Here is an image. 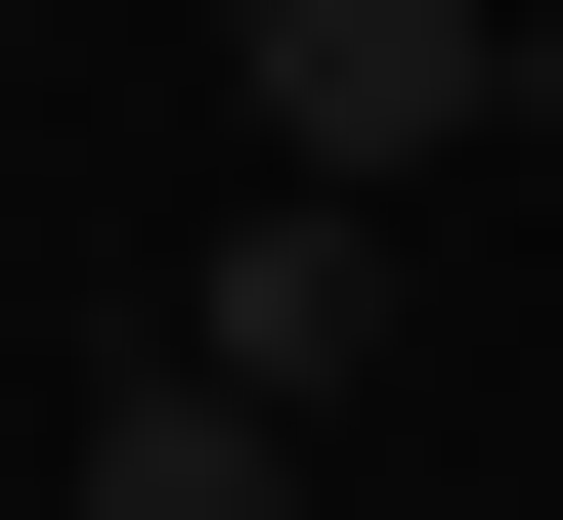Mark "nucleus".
<instances>
[{"mask_svg": "<svg viewBox=\"0 0 563 520\" xmlns=\"http://www.w3.org/2000/svg\"><path fill=\"white\" fill-rule=\"evenodd\" d=\"M217 87H261V174L347 218V174H433V131H520V0H217Z\"/></svg>", "mask_w": 563, "mask_h": 520, "instance_id": "1", "label": "nucleus"}, {"mask_svg": "<svg viewBox=\"0 0 563 520\" xmlns=\"http://www.w3.org/2000/svg\"><path fill=\"white\" fill-rule=\"evenodd\" d=\"M347 347H390V261H347V218H303V174H261V261H174V390H261V434H303V390H347Z\"/></svg>", "mask_w": 563, "mask_h": 520, "instance_id": "2", "label": "nucleus"}, {"mask_svg": "<svg viewBox=\"0 0 563 520\" xmlns=\"http://www.w3.org/2000/svg\"><path fill=\"white\" fill-rule=\"evenodd\" d=\"M44 520H303V434H261V390H174V347H131V390H87V477H44Z\"/></svg>", "mask_w": 563, "mask_h": 520, "instance_id": "3", "label": "nucleus"}]
</instances>
